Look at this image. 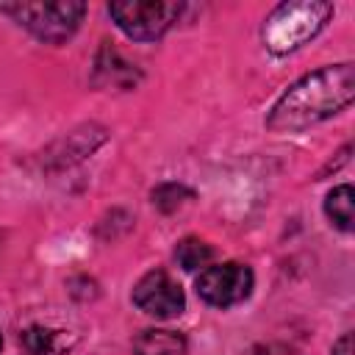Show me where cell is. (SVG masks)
I'll list each match as a JSON object with an SVG mask.
<instances>
[{
	"instance_id": "cell-1",
	"label": "cell",
	"mask_w": 355,
	"mask_h": 355,
	"mask_svg": "<svg viewBox=\"0 0 355 355\" xmlns=\"http://www.w3.org/2000/svg\"><path fill=\"white\" fill-rule=\"evenodd\" d=\"M355 94V69L352 64L322 67L300 78L272 108L266 128L269 130H302L316 125L352 103Z\"/></svg>"
},
{
	"instance_id": "cell-2",
	"label": "cell",
	"mask_w": 355,
	"mask_h": 355,
	"mask_svg": "<svg viewBox=\"0 0 355 355\" xmlns=\"http://www.w3.org/2000/svg\"><path fill=\"white\" fill-rule=\"evenodd\" d=\"M333 6L319 0H302V3H283L275 8V14L263 25V42L272 53H288L313 39L324 22L330 19Z\"/></svg>"
},
{
	"instance_id": "cell-3",
	"label": "cell",
	"mask_w": 355,
	"mask_h": 355,
	"mask_svg": "<svg viewBox=\"0 0 355 355\" xmlns=\"http://www.w3.org/2000/svg\"><path fill=\"white\" fill-rule=\"evenodd\" d=\"M0 11L17 19L42 42H64L80 25L86 6L61 0V3H0Z\"/></svg>"
},
{
	"instance_id": "cell-4",
	"label": "cell",
	"mask_w": 355,
	"mask_h": 355,
	"mask_svg": "<svg viewBox=\"0 0 355 355\" xmlns=\"http://www.w3.org/2000/svg\"><path fill=\"white\" fill-rule=\"evenodd\" d=\"M183 3L175 0H116L108 6L114 22L139 42H153L164 36L180 17Z\"/></svg>"
},
{
	"instance_id": "cell-5",
	"label": "cell",
	"mask_w": 355,
	"mask_h": 355,
	"mask_svg": "<svg viewBox=\"0 0 355 355\" xmlns=\"http://www.w3.org/2000/svg\"><path fill=\"white\" fill-rule=\"evenodd\" d=\"M252 291V272L244 263L227 261V263H216V266H205L197 275V294L216 308H227L236 305L241 300H247Z\"/></svg>"
},
{
	"instance_id": "cell-6",
	"label": "cell",
	"mask_w": 355,
	"mask_h": 355,
	"mask_svg": "<svg viewBox=\"0 0 355 355\" xmlns=\"http://www.w3.org/2000/svg\"><path fill=\"white\" fill-rule=\"evenodd\" d=\"M133 302L139 311H144L147 316H155V319H175L186 308L183 288L164 269H153L136 283Z\"/></svg>"
},
{
	"instance_id": "cell-7",
	"label": "cell",
	"mask_w": 355,
	"mask_h": 355,
	"mask_svg": "<svg viewBox=\"0 0 355 355\" xmlns=\"http://www.w3.org/2000/svg\"><path fill=\"white\" fill-rule=\"evenodd\" d=\"M133 352L136 355H183L186 341L180 333H172V330H144L133 338Z\"/></svg>"
},
{
	"instance_id": "cell-8",
	"label": "cell",
	"mask_w": 355,
	"mask_h": 355,
	"mask_svg": "<svg viewBox=\"0 0 355 355\" xmlns=\"http://www.w3.org/2000/svg\"><path fill=\"white\" fill-rule=\"evenodd\" d=\"M22 347L28 349V355H61L64 347H69V341L58 330L33 324L22 333Z\"/></svg>"
},
{
	"instance_id": "cell-9",
	"label": "cell",
	"mask_w": 355,
	"mask_h": 355,
	"mask_svg": "<svg viewBox=\"0 0 355 355\" xmlns=\"http://www.w3.org/2000/svg\"><path fill=\"white\" fill-rule=\"evenodd\" d=\"M352 205H355V194H352V186H347V183L344 186H336L327 194V200H324L327 216L341 230H352Z\"/></svg>"
},
{
	"instance_id": "cell-10",
	"label": "cell",
	"mask_w": 355,
	"mask_h": 355,
	"mask_svg": "<svg viewBox=\"0 0 355 355\" xmlns=\"http://www.w3.org/2000/svg\"><path fill=\"white\" fill-rule=\"evenodd\" d=\"M175 258L186 272H194V269H205L208 266V261L214 258V250L200 239H183L178 244V250H175Z\"/></svg>"
},
{
	"instance_id": "cell-11",
	"label": "cell",
	"mask_w": 355,
	"mask_h": 355,
	"mask_svg": "<svg viewBox=\"0 0 355 355\" xmlns=\"http://www.w3.org/2000/svg\"><path fill=\"white\" fill-rule=\"evenodd\" d=\"M183 197H191V191L183 189V186H178V183H166V186H158V189L153 191V202H155L161 211H175V208L183 202Z\"/></svg>"
},
{
	"instance_id": "cell-12",
	"label": "cell",
	"mask_w": 355,
	"mask_h": 355,
	"mask_svg": "<svg viewBox=\"0 0 355 355\" xmlns=\"http://www.w3.org/2000/svg\"><path fill=\"white\" fill-rule=\"evenodd\" d=\"M333 355H352V336L344 333L336 344H333Z\"/></svg>"
},
{
	"instance_id": "cell-13",
	"label": "cell",
	"mask_w": 355,
	"mask_h": 355,
	"mask_svg": "<svg viewBox=\"0 0 355 355\" xmlns=\"http://www.w3.org/2000/svg\"><path fill=\"white\" fill-rule=\"evenodd\" d=\"M0 344H3V338H0Z\"/></svg>"
}]
</instances>
